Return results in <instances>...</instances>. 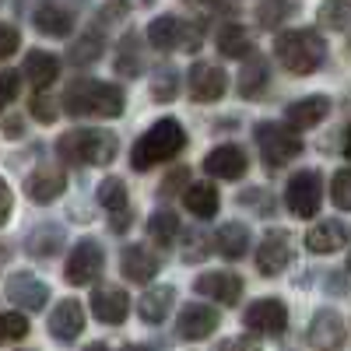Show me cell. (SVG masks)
Here are the masks:
<instances>
[{
	"label": "cell",
	"mask_w": 351,
	"mask_h": 351,
	"mask_svg": "<svg viewBox=\"0 0 351 351\" xmlns=\"http://www.w3.org/2000/svg\"><path fill=\"white\" fill-rule=\"evenodd\" d=\"M120 152L112 130H71L56 141V155L71 165H109Z\"/></svg>",
	"instance_id": "obj_4"
},
{
	"label": "cell",
	"mask_w": 351,
	"mask_h": 351,
	"mask_svg": "<svg viewBox=\"0 0 351 351\" xmlns=\"http://www.w3.org/2000/svg\"><path fill=\"white\" fill-rule=\"evenodd\" d=\"M190 4H204V0H190Z\"/></svg>",
	"instance_id": "obj_51"
},
{
	"label": "cell",
	"mask_w": 351,
	"mask_h": 351,
	"mask_svg": "<svg viewBox=\"0 0 351 351\" xmlns=\"http://www.w3.org/2000/svg\"><path fill=\"white\" fill-rule=\"evenodd\" d=\"M49 334L56 337V341H64V344H71V341H77V334L84 330V309H81V302L77 299H64V302H56L53 306V313H49Z\"/></svg>",
	"instance_id": "obj_17"
},
{
	"label": "cell",
	"mask_w": 351,
	"mask_h": 351,
	"mask_svg": "<svg viewBox=\"0 0 351 351\" xmlns=\"http://www.w3.org/2000/svg\"><path fill=\"white\" fill-rule=\"evenodd\" d=\"M21 74H25V81L39 92V88H49L56 77H60V60H56L53 53L32 49V53L25 56V71H21Z\"/></svg>",
	"instance_id": "obj_23"
},
{
	"label": "cell",
	"mask_w": 351,
	"mask_h": 351,
	"mask_svg": "<svg viewBox=\"0 0 351 351\" xmlns=\"http://www.w3.org/2000/svg\"><path fill=\"white\" fill-rule=\"evenodd\" d=\"M18 88H21V71H0V112L8 109V102L18 99Z\"/></svg>",
	"instance_id": "obj_41"
},
{
	"label": "cell",
	"mask_w": 351,
	"mask_h": 351,
	"mask_svg": "<svg viewBox=\"0 0 351 351\" xmlns=\"http://www.w3.org/2000/svg\"><path fill=\"white\" fill-rule=\"evenodd\" d=\"M92 313L102 324H123L130 316V295L123 288H99L92 295Z\"/></svg>",
	"instance_id": "obj_22"
},
{
	"label": "cell",
	"mask_w": 351,
	"mask_h": 351,
	"mask_svg": "<svg viewBox=\"0 0 351 351\" xmlns=\"http://www.w3.org/2000/svg\"><path fill=\"white\" fill-rule=\"evenodd\" d=\"M120 267H123V278H127V281L144 285V281H152V278L158 274V253L148 250V246H141V243H134V246L123 250Z\"/></svg>",
	"instance_id": "obj_20"
},
{
	"label": "cell",
	"mask_w": 351,
	"mask_h": 351,
	"mask_svg": "<svg viewBox=\"0 0 351 351\" xmlns=\"http://www.w3.org/2000/svg\"><path fill=\"white\" fill-rule=\"evenodd\" d=\"M246 169H250V158L239 144H218L204 158V172L218 176V180H243Z\"/></svg>",
	"instance_id": "obj_10"
},
{
	"label": "cell",
	"mask_w": 351,
	"mask_h": 351,
	"mask_svg": "<svg viewBox=\"0 0 351 351\" xmlns=\"http://www.w3.org/2000/svg\"><path fill=\"white\" fill-rule=\"evenodd\" d=\"M228 92V77L218 64H193L190 67V95L193 102H218Z\"/></svg>",
	"instance_id": "obj_13"
},
{
	"label": "cell",
	"mask_w": 351,
	"mask_h": 351,
	"mask_svg": "<svg viewBox=\"0 0 351 351\" xmlns=\"http://www.w3.org/2000/svg\"><path fill=\"white\" fill-rule=\"evenodd\" d=\"M4 263H8V250H0V267H4Z\"/></svg>",
	"instance_id": "obj_49"
},
{
	"label": "cell",
	"mask_w": 351,
	"mask_h": 351,
	"mask_svg": "<svg viewBox=\"0 0 351 351\" xmlns=\"http://www.w3.org/2000/svg\"><path fill=\"white\" fill-rule=\"evenodd\" d=\"M218 53L228 56V60H246L253 53V43H250V32L243 25H221L218 28Z\"/></svg>",
	"instance_id": "obj_29"
},
{
	"label": "cell",
	"mask_w": 351,
	"mask_h": 351,
	"mask_svg": "<svg viewBox=\"0 0 351 351\" xmlns=\"http://www.w3.org/2000/svg\"><path fill=\"white\" fill-rule=\"evenodd\" d=\"M291 11V4L288 0H263L260 4V11H256V18H260V28H278L281 21H285V14Z\"/></svg>",
	"instance_id": "obj_38"
},
{
	"label": "cell",
	"mask_w": 351,
	"mask_h": 351,
	"mask_svg": "<svg viewBox=\"0 0 351 351\" xmlns=\"http://www.w3.org/2000/svg\"><path fill=\"white\" fill-rule=\"evenodd\" d=\"M306 341H309L313 348H341V344H344V319H341V313L319 309V313L313 316V324H309Z\"/></svg>",
	"instance_id": "obj_21"
},
{
	"label": "cell",
	"mask_w": 351,
	"mask_h": 351,
	"mask_svg": "<svg viewBox=\"0 0 351 351\" xmlns=\"http://www.w3.org/2000/svg\"><path fill=\"white\" fill-rule=\"evenodd\" d=\"M344 155L351 158V127H348V137H344Z\"/></svg>",
	"instance_id": "obj_48"
},
{
	"label": "cell",
	"mask_w": 351,
	"mask_h": 351,
	"mask_svg": "<svg viewBox=\"0 0 351 351\" xmlns=\"http://www.w3.org/2000/svg\"><path fill=\"white\" fill-rule=\"evenodd\" d=\"M172 302H176V288L158 285V288H148L137 299V313H141L144 324H162V319L169 316V309H172Z\"/></svg>",
	"instance_id": "obj_24"
},
{
	"label": "cell",
	"mask_w": 351,
	"mask_h": 351,
	"mask_svg": "<svg viewBox=\"0 0 351 351\" xmlns=\"http://www.w3.org/2000/svg\"><path fill=\"white\" fill-rule=\"evenodd\" d=\"M243 324L253 334H267V337H281L288 330V309L281 299H256L246 306L243 313Z\"/></svg>",
	"instance_id": "obj_7"
},
{
	"label": "cell",
	"mask_w": 351,
	"mask_h": 351,
	"mask_svg": "<svg viewBox=\"0 0 351 351\" xmlns=\"http://www.w3.org/2000/svg\"><path fill=\"white\" fill-rule=\"evenodd\" d=\"M99 204H102V208H106L109 215L127 208V186H123L120 176H109V180H102V183H99Z\"/></svg>",
	"instance_id": "obj_35"
},
{
	"label": "cell",
	"mask_w": 351,
	"mask_h": 351,
	"mask_svg": "<svg viewBox=\"0 0 351 351\" xmlns=\"http://www.w3.org/2000/svg\"><path fill=\"white\" fill-rule=\"evenodd\" d=\"M348 243H351V225L337 221V218L319 221V225H313L306 232V250L309 253H334V250H341Z\"/></svg>",
	"instance_id": "obj_18"
},
{
	"label": "cell",
	"mask_w": 351,
	"mask_h": 351,
	"mask_svg": "<svg viewBox=\"0 0 351 351\" xmlns=\"http://www.w3.org/2000/svg\"><path fill=\"white\" fill-rule=\"evenodd\" d=\"M253 137H256V148H260L263 162H267V169H281L291 158L302 155V137L295 134L291 123L288 127H281V123H256Z\"/></svg>",
	"instance_id": "obj_5"
},
{
	"label": "cell",
	"mask_w": 351,
	"mask_h": 351,
	"mask_svg": "<svg viewBox=\"0 0 351 351\" xmlns=\"http://www.w3.org/2000/svg\"><path fill=\"white\" fill-rule=\"evenodd\" d=\"M274 56L288 74L306 77V74L319 71V64L327 60V43L313 28H288L274 43Z\"/></svg>",
	"instance_id": "obj_2"
},
{
	"label": "cell",
	"mask_w": 351,
	"mask_h": 351,
	"mask_svg": "<svg viewBox=\"0 0 351 351\" xmlns=\"http://www.w3.org/2000/svg\"><path fill=\"white\" fill-rule=\"evenodd\" d=\"M4 134L8 137H18L21 134V116H8V120H4Z\"/></svg>",
	"instance_id": "obj_47"
},
{
	"label": "cell",
	"mask_w": 351,
	"mask_h": 351,
	"mask_svg": "<svg viewBox=\"0 0 351 351\" xmlns=\"http://www.w3.org/2000/svg\"><path fill=\"white\" fill-rule=\"evenodd\" d=\"M176 236H180V218H176L172 211H155L152 221H148V239L165 250V246L176 243Z\"/></svg>",
	"instance_id": "obj_32"
},
{
	"label": "cell",
	"mask_w": 351,
	"mask_h": 351,
	"mask_svg": "<svg viewBox=\"0 0 351 351\" xmlns=\"http://www.w3.org/2000/svg\"><path fill=\"white\" fill-rule=\"evenodd\" d=\"M218 327V309L215 306H204V302H190L180 319H176V330H180V337L186 341H204V337H211Z\"/></svg>",
	"instance_id": "obj_16"
},
{
	"label": "cell",
	"mask_w": 351,
	"mask_h": 351,
	"mask_svg": "<svg viewBox=\"0 0 351 351\" xmlns=\"http://www.w3.org/2000/svg\"><path fill=\"white\" fill-rule=\"evenodd\" d=\"M18 46H21V32H18L14 25L0 21V60H8V56H14V53H18Z\"/></svg>",
	"instance_id": "obj_42"
},
{
	"label": "cell",
	"mask_w": 351,
	"mask_h": 351,
	"mask_svg": "<svg viewBox=\"0 0 351 351\" xmlns=\"http://www.w3.org/2000/svg\"><path fill=\"white\" fill-rule=\"evenodd\" d=\"M176 88H180V71L176 67H158L155 71V81H152V95L158 99V102H172L176 99Z\"/></svg>",
	"instance_id": "obj_36"
},
{
	"label": "cell",
	"mask_w": 351,
	"mask_h": 351,
	"mask_svg": "<svg viewBox=\"0 0 351 351\" xmlns=\"http://www.w3.org/2000/svg\"><path fill=\"white\" fill-rule=\"evenodd\" d=\"M267 60H260V56H250V64L243 67L239 74V95L243 99H256L263 92V84H267Z\"/></svg>",
	"instance_id": "obj_31"
},
{
	"label": "cell",
	"mask_w": 351,
	"mask_h": 351,
	"mask_svg": "<svg viewBox=\"0 0 351 351\" xmlns=\"http://www.w3.org/2000/svg\"><path fill=\"white\" fill-rule=\"evenodd\" d=\"M102 46H106V39H102V32L99 28H88V32L71 46V60L77 64V67H84V64H95L99 56H102Z\"/></svg>",
	"instance_id": "obj_34"
},
{
	"label": "cell",
	"mask_w": 351,
	"mask_h": 351,
	"mask_svg": "<svg viewBox=\"0 0 351 351\" xmlns=\"http://www.w3.org/2000/svg\"><path fill=\"white\" fill-rule=\"evenodd\" d=\"M200 43H204V21H183V46L180 49L193 53V49H200Z\"/></svg>",
	"instance_id": "obj_43"
},
{
	"label": "cell",
	"mask_w": 351,
	"mask_h": 351,
	"mask_svg": "<svg viewBox=\"0 0 351 351\" xmlns=\"http://www.w3.org/2000/svg\"><path fill=\"white\" fill-rule=\"evenodd\" d=\"M319 25L330 32H348L351 28V0H324L319 4Z\"/></svg>",
	"instance_id": "obj_33"
},
{
	"label": "cell",
	"mask_w": 351,
	"mask_h": 351,
	"mask_svg": "<svg viewBox=\"0 0 351 351\" xmlns=\"http://www.w3.org/2000/svg\"><path fill=\"white\" fill-rule=\"evenodd\" d=\"M183 200H186L190 215H197L200 221L215 218V215H218V204H221L218 186H211V183H190V190L183 193Z\"/></svg>",
	"instance_id": "obj_28"
},
{
	"label": "cell",
	"mask_w": 351,
	"mask_h": 351,
	"mask_svg": "<svg viewBox=\"0 0 351 351\" xmlns=\"http://www.w3.org/2000/svg\"><path fill=\"white\" fill-rule=\"evenodd\" d=\"M288 263H291V236L285 228H271L267 236H263V243L256 246V271L263 278H274L288 267Z\"/></svg>",
	"instance_id": "obj_9"
},
{
	"label": "cell",
	"mask_w": 351,
	"mask_h": 351,
	"mask_svg": "<svg viewBox=\"0 0 351 351\" xmlns=\"http://www.w3.org/2000/svg\"><path fill=\"white\" fill-rule=\"evenodd\" d=\"M4 291H8V299H11L14 306H21V309H28V313H36V309H43V306L49 302V288H46L36 274H28V271L11 274L8 285H4Z\"/></svg>",
	"instance_id": "obj_11"
},
{
	"label": "cell",
	"mask_w": 351,
	"mask_h": 351,
	"mask_svg": "<svg viewBox=\"0 0 351 351\" xmlns=\"http://www.w3.org/2000/svg\"><path fill=\"white\" fill-rule=\"evenodd\" d=\"M348 274H351V253H348Z\"/></svg>",
	"instance_id": "obj_50"
},
{
	"label": "cell",
	"mask_w": 351,
	"mask_h": 351,
	"mask_svg": "<svg viewBox=\"0 0 351 351\" xmlns=\"http://www.w3.org/2000/svg\"><path fill=\"white\" fill-rule=\"evenodd\" d=\"M28 112H32L39 123H53L56 116H60V109H56V99H49V95L43 92V88L32 95V102H28Z\"/></svg>",
	"instance_id": "obj_40"
},
{
	"label": "cell",
	"mask_w": 351,
	"mask_h": 351,
	"mask_svg": "<svg viewBox=\"0 0 351 351\" xmlns=\"http://www.w3.org/2000/svg\"><path fill=\"white\" fill-rule=\"evenodd\" d=\"M64 243H67V236H64V228L60 225H39V228H32L28 232V239H25V250L32 253V256H39V260H49V256H56L64 250Z\"/></svg>",
	"instance_id": "obj_25"
},
{
	"label": "cell",
	"mask_w": 351,
	"mask_h": 351,
	"mask_svg": "<svg viewBox=\"0 0 351 351\" xmlns=\"http://www.w3.org/2000/svg\"><path fill=\"white\" fill-rule=\"evenodd\" d=\"M193 288L204 299H218L221 306H236L243 295V278L232 271H211V274H200Z\"/></svg>",
	"instance_id": "obj_15"
},
{
	"label": "cell",
	"mask_w": 351,
	"mask_h": 351,
	"mask_svg": "<svg viewBox=\"0 0 351 351\" xmlns=\"http://www.w3.org/2000/svg\"><path fill=\"white\" fill-rule=\"evenodd\" d=\"M327 116H330V99L327 95H306V99H295L285 109V120L295 130H309L316 123H324Z\"/></svg>",
	"instance_id": "obj_19"
},
{
	"label": "cell",
	"mask_w": 351,
	"mask_h": 351,
	"mask_svg": "<svg viewBox=\"0 0 351 351\" xmlns=\"http://www.w3.org/2000/svg\"><path fill=\"white\" fill-rule=\"evenodd\" d=\"M32 21H36V28L43 36H49V39H67L71 32H74V11L67 8V4H60V0H43V4L36 8V14H32Z\"/></svg>",
	"instance_id": "obj_14"
},
{
	"label": "cell",
	"mask_w": 351,
	"mask_h": 351,
	"mask_svg": "<svg viewBox=\"0 0 351 351\" xmlns=\"http://www.w3.org/2000/svg\"><path fill=\"white\" fill-rule=\"evenodd\" d=\"M285 204L295 218H313L319 215V204H324V176L316 169H302L288 180L285 190Z\"/></svg>",
	"instance_id": "obj_6"
},
{
	"label": "cell",
	"mask_w": 351,
	"mask_h": 351,
	"mask_svg": "<svg viewBox=\"0 0 351 351\" xmlns=\"http://www.w3.org/2000/svg\"><path fill=\"white\" fill-rule=\"evenodd\" d=\"M215 246L225 260H243L246 250H250V228L243 221H228L218 228V236H215Z\"/></svg>",
	"instance_id": "obj_27"
},
{
	"label": "cell",
	"mask_w": 351,
	"mask_h": 351,
	"mask_svg": "<svg viewBox=\"0 0 351 351\" xmlns=\"http://www.w3.org/2000/svg\"><path fill=\"white\" fill-rule=\"evenodd\" d=\"M148 43L158 49V53H172L183 46V18L176 14H162L148 25Z\"/></svg>",
	"instance_id": "obj_26"
},
{
	"label": "cell",
	"mask_w": 351,
	"mask_h": 351,
	"mask_svg": "<svg viewBox=\"0 0 351 351\" xmlns=\"http://www.w3.org/2000/svg\"><path fill=\"white\" fill-rule=\"evenodd\" d=\"M11 204H14V197H11V186L0 180V225H4L8 218H11Z\"/></svg>",
	"instance_id": "obj_45"
},
{
	"label": "cell",
	"mask_w": 351,
	"mask_h": 351,
	"mask_svg": "<svg viewBox=\"0 0 351 351\" xmlns=\"http://www.w3.org/2000/svg\"><path fill=\"white\" fill-rule=\"evenodd\" d=\"M64 186H67V172H64L60 165H49V162H43V165L25 180V193H28V200H36V204L56 200V197L64 193Z\"/></svg>",
	"instance_id": "obj_12"
},
{
	"label": "cell",
	"mask_w": 351,
	"mask_h": 351,
	"mask_svg": "<svg viewBox=\"0 0 351 351\" xmlns=\"http://www.w3.org/2000/svg\"><path fill=\"white\" fill-rule=\"evenodd\" d=\"M127 95L120 84L95 81V77H77L64 92V112L71 116H99V120H116L123 116Z\"/></svg>",
	"instance_id": "obj_1"
},
{
	"label": "cell",
	"mask_w": 351,
	"mask_h": 351,
	"mask_svg": "<svg viewBox=\"0 0 351 351\" xmlns=\"http://www.w3.org/2000/svg\"><path fill=\"white\" fill-rule=\"evenodd\" d=\"M130 225V208H123V211H112V232H123Z\"/></svg>",
	"instance_id": "obj_46"
},
{
	"label": "cell",
	"mask_w": 351,
	"mask_h": 351,
	"mask_svg": "<svg viewBox=\"0 0 351 351\" xmlns=\"http://www.w3.org/2000/svg\"><path fill=\"white\" fill-rule=\"evenodd\" d=\"M183 183H190V172H186V169H176V172L169 176V180L158 186V193H162V197H172V193H180V186H183Z\"/></svg>",
	"instance_id": "obj_44"
},
{
	"label": "cell",
	"mask_w": 351,
	"mask_h": 351,
	"mask_svg": "<svg viewBox=\"0 0 351 351\" xmlns=\"http://www.w3.org/2000/svg\"><path fill=\"white\" fill-rule=\"evenodd\" d=\"M102 267H106V253H102V246H99L95 239H81V243L74 246L71 260H67L64 278H67L71 285H92V281L102 274Z\"/></svg>",
	"instance_id": "obj_8"
},
{
	"label": "cell",
	"mask_w": 351,
	"mask_h": 351,
	"mask_svg": "<svg viewBox=\"0 0 351 351\" xmlns=\"http://www.w3.org/2000/svg\"><path fill=\"white\" fill-rule=\"evenodd\" d=\"M183 148H186V130L180 127V120L165 116V120L152 123L148 130H144V137L134 144V152H130V169L148 172V169H155L158 162L176 158Z\"/></svg>",
	"instance_id": "obj_3"
},
{
	"label": "cell",
	"mask_w": 351,
	"mask_h": 351,
	"mask_svg": "<svg viewBox=\"0 0 351 351\" xmlns=\"http://www.w3.org/2000/svg\"><path fill=\"white\" fill-rule=\"evenodd\" d=\"M144 71V56H141V39L137 32H127L120 49H116V74H123V77H137Z\"/></svg>",
	"instance_id": "obj_30"
},
{
	"label": "cell",
	"mask_w": 351,
	"mask_h": 351,
	"mask_svg": "<svg viewBox=\"0 0 351 351\" xmlns=\"http://www.w3.org/2000/svg\"><path fill=\"white\" fill-rule=\"evenodd\" d=\"M330 200H334V208L351 211V169L334 172V180H330Z\"/></svg>",
	"instance_id": "obj_37"
},
{
	"label": "cell",
	"mask_w": 351,
	"mask_h": 351,
	"mask_svg": "<svg viewBox=\"0 0 351 351\" xmlns=\"http://www.w3.org/2000/svg\"><path fill=\"white\" fill-rule=\"evenodd\" d=\"M28 334V319L21 313H0V344L4 341H21Z\"/></svg>",
	"instance_id": "obj_39"
}]
</instances>
